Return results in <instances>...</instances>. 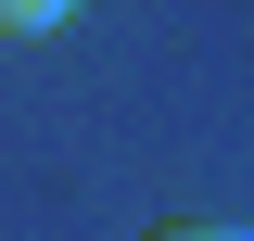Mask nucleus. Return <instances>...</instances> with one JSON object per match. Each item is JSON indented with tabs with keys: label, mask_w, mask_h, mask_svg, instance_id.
Returning a JSON list of instances; mask_svg holds the SVG:
<instances>
[{
	"label": "nucleus",
	"mask_w": 254,
	"mask_h": 241,
	"mask_svg": "<svg viewBox=\"0 0 254 241\" xmlns=\"http://www.w3.org/2000/svg\"><path fill=\"white\" fill-rule=\"evenodd\" d=\"M38 26H64L51 0H0V38H38Z\"/></svg>",
	"instance_id": "f03ea898"
},
{
	"label": "nucleus",
	"mask_w": 254,
	"mask_h": 241,
	"mask_svg": "<svg viewBox=\"0 0 254 241\" xmlns=\"http://www.w3.org/2000/svg\"><path fill=\"white\" fill-rule=\"evenodd\" d=\"M140 241H254V229H229V216H165V229H140Z\"/></svg>",
	"instance_id": "f257e3e1"
}]
</instances>
